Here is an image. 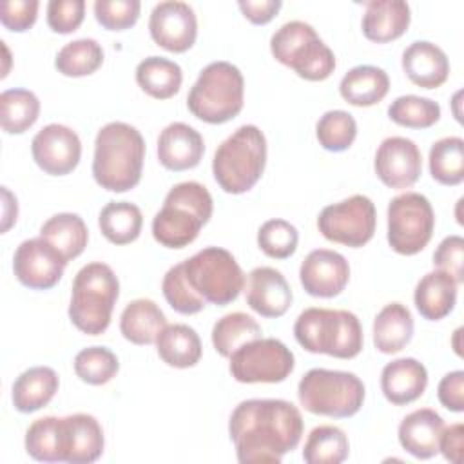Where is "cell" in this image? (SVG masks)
Segmentation results:
<instances>
[{
  "label": "cell",
  "instance_id": "6da1fadb",
  "mask_svg": "<svg viewBox=\"0 0 464 464\" xmlns=\"http://www.w3.org/2000/svg\"><path fill=\"white\" fill-rule=\"evenodd\" d=\"M230 440L241 464H279L303 437V417L285 399H246L228 420Z\"/></svg>",
  "mask_w": 464,
  "mask_h": 464
},
{
  "label": "cell",
  "instance_id": "7a4b0ae2",
  "mask_svg": "<svg viewBox=\"0 0 464 464\" xmlns=\"http://www.w3.org/2000/svg\"><path fill=\"white\" fill-rule=\"evenodd\" d=\"M145 140L125 121L103 125L94 140L92 176L109 192H127L141 179Z\"/></svg>",
  "mask_w": 464,
  "mask_h": 464
},
{
  "label": "cell",
  "instance_id": "3957f363",
  "mask_svg": "<svg viewBox=\"0 0 464 464\" xmlns=\"http://www.w3.org/2000/svg\"><path fill=\"white\" fill-rule=\"evenodd\" d=\"M212 210L214 201L205 185L181 181L167 192L161 210L152 218V236L167 248H183L198 237Z\"/></svg>",
  "mask_w": 464,
  "mask_h": 464
},
{
  "label": "cell",
  "instance_id": "277c9868",
  "mask_svg": "<svg viewBox=\"0 0 464 464\" xmlns=\"http://www.w3.org/2000/svg\"><path fill=\"white\" fill-rule=\"evenodd\" d=\"M295 341L310 353L353 359L364 344L362 326L353 312L332 308H306L294 324Z\"/></svg>",
  "mask_w": 464,
  "mask_h": 464
},
{
  "label": "cell",
  "instance_id": "5b68a950",
  "mask_svg": "<svg viewBox=\"0 0 464 464\" xmlns=\"http://www.w3.org/2000/svg\"><path fill=\"white\" fill-rule=\"evenodd\" d=\"M266 138L256 125L237 127L214 152L212 174L227 194L248 192L263 176Z\"/></svg>",
  "mask_w": 464,
  "mask_h": 464
},
{
  "label": "cell",
  "instance_id": "8992f818",
  "mask_svg": "<svg viewBox=\"0 0 464 464\" xmlns=\"http://www.w3.org/2000/svg\"><path fill=\"white\" fill-rule=\"evenodd\" d=\"M120 295V281L114 270L100 261L87 263L72 281L69 319L87 335L103 334L112 317Z\"/></svg>",
  "mask_w": 464,
  "mask_h": 464
},
{
  "label": "cell",
  "instance_id": "52a82bcc",
  "mask_svg": "<svg viewBox=\"0 0 464 464\" xmlns=\"http://www.w3.org/2000/svg\"><path fill=\"white\" fill-rule=\"evenodd\" d=\"M245 80L230 62H212L199 72L187 96L188 111L201 121L219 125L236 118L243 109Z\"/></svg>",
  "mask_w": 464,
  "mask_h": 464
},
{
  "label": "cell",
  "instance_id": "ba28073f",
  "mask_svg": "<svg viewBox=\"0 0 464 464\" xmlns=\"http://www.w3.org/2000/svg\"><path fill=\"white\" fill-rule=\"evenodd\" d=\"M364 393L362 381L343 370L312 368L297 384V397L306 411L334 419L355 415L364 402Z\"/></svg>",
  "mask_w": 464,
  "mask_h": 464
},
{
  "label": "cell",
  "instance_id": "9c48e42d",
  "mask_svg": "<svg viewBox=\"0 0 464 464\" xmlns=\"http://www.w3.org/2000/svg\"><path fill=\"white\" fill-rule=\"evenodd\" d=\"M272 56L308 82H323L335 69L334 51L303 20L283 24L270 38Z\"/></svg>",
  "mask_w": 464,
  "mask_h": 464
},
{
  "label": "cell",
  "instance_id": "30bf717a",
  "mask_svg": "<svg viewBox=\"0 0 464 464\" xmlns=\"http://www.w3.org/2000/svg\"><path fill=\"white\" fill-rule=\"evenodd\" d=\"M187 281L207 303L225 306L245 288V274L236 257L221 246H207L183 261Z\"/></svg>",
  "mask_w": 464,
  "mask_h": 464
},
{
  "label": "cell",
  "instance_id": "8fae6325",
  "mask_svg": "<svg viewBox=\"0 0 464 464\" xmlns=\"http://www.w3.org/2000/svg\"><path fill=\"white\" fill-rule=\"evenodd\" d=\"M435 214L426 196L404 192L388 205V243L401 256L419 254L431 239Z\"/></svg>",
  "mask_w": 464,
  "mask_h": 464
},
{
  "label": "cell",
  "instance_id": "7c38bea8",
  "mask_svg": "<svg viewBox=\"0 0 464 464\" xmlns=\"http://www.w3.org/2000/svg\"><path fill=\"white\" fill-rule=\"evenodd\" d=\"M228 370L237 382H283L295 366L292 350L274 337H259L239 346L230 357Z\"/></svg>",
  "mask_w": 464,
  "mask_h": 464
},
{
  "label": "cell",
  "instance_id": "4fadbf2b",
  "mask_svg": "<svg viewBox=\"0 0 464 464\" xmlns=\"http://www.w3.org/2000/svg\"><path fill=\"white\" fill-rule=\"evenodd\" d=\"M375 223V205L364 194L326 205L317 218V228L328 241L352 248H359L373 237Z\"/></svg>",
  "mask_w": 464,
  "mask_h": 464
},
{
  "label": "cell",
  "instance_id": "5bb4252c",
  "mask_svg": "<svg viewBox=\"0 0 464 464\" xmlns=\"http://www.w3.org/2000/svg\"><path fill=\"white\" fill-rule=\"evenodd\" d=\"M67 261L44 237L22 241L13 256V272L16 279L33 290H49L63 276Z\"/></svg>",
  "mask_w": 464,
  "mask_h": 464
},
{
  "label": "cell",
  "instance_id": "9a60e30c",
  "mask_svg": "<svg viewBox=\"0 0 464 464\" xmlns=\"http://www.w3.org/2000/svg\"><path fill=\"white\" fill-rule=\"evenodd\" d=\"M34 163L51 176H65L76 169L82 156L78 134L62 123H49L31 141Z\"/></svg>",
  "mask_w": 464,
  "mask_h": 464
},
{
  "label": "cell",
  "instance_id": "2e32d148",
  "mask_svg": "<svg viewBox=\"0 0 464 464\" xmlns=\"http://www.w3.org/2000/svg\"><path fill=\"white\" fill-rule=\"evenodd\" d=\"M149 33L152 40L170 51H188L198 36V18L194 9L179 0H167L154 5L149 16Z\"/></svg>",
  "mask_w": 464,
  "mask_h": 464
},
{
  "label": "cell",
  "instance_id": "e0dca14e",
  "mask_svg": "<svg viewBox=\"0 0 464 464\" xmlns=\"http://www.w3.org/2000/svg\"><path fill=\"white\" fill-rule=\"evenodd\" d=\"M373 169L386 187L410 188L422 174V154L415 141L402 136H390L381 141Z\"/></svg>",
  "mask_w": 464,
  "mask_h": 464
},
{
  "label": "cell",
  "instance_id": "ac0fdd59",
  "mask_svg": "<svg viewBox=\"0 0 464 464\" xmlns=\"http://www.w3.org/2000/svg\"><path fill=\"white\" fill-rule=\"evenodd\" d=\"M350 279L346 257L330 248L312 250L299 268V281L312 297L330 299L339 295Z\"/></svg>",
  "mask_w": 464,
  "mask_h": 464
},
{
  "label": "cell",
  "instance_id": "d6986e66",
  "mask_svg": "<svg viewBox=\"0 0 464 464\" xmlns=\"http://www.w3.org/2000/svg\"><path fill=\"white\" fill-rule=\"evenodd\" d=\"M105 439L102 424L89 413L60 417L62 462L91 464L103 453Z\"/></svg>",
  "mask_w": 464,
  "mask_h": 464
},
{
  "label": "cell",
  "instance_id": "ffe728a7",
  "mask_svg": "<svg viewBox=\"0 0 464 464\" xmlns=\"http://www.w3.org/2000/svg\"><path fill=\"white\" fill-rule=\"evenodd\" d=\"M246 304L263 317H281L294 301L292 288L285 276L272 266H257L248 274Z\"/></svg>",
  "mask_w": 464,
  "mask_h": 464
},
{
  "label": "cell",
  "instance_id": "44dd1931",
  "mask_svg": "<svg viewBox=\"0 0 464 464\" xmlns=\"http://www.w3.org/2000/svg\"><path fill=\"white\" fill-rule=\"evenodd\" d=\"M205 152L203 136L183 121L169 123L158 138V160L174 172L194 169Z\"/></svg>",
  "mask_w": 464,
  "mask_h": 464
},
{
  "label": "cell",
  "instance_id": "7402d4cb",
  "mask_svg": "<svg viewBox=\"0 0 464 464\" xmlns=\"http://www.w3.org/2000/svg\"><path fill=\"white\" fill-rule=\"evenodd\" d=\"M401 63L408 80L422 89H437L450 76V60L446 53L428 40L410 44L402 53Z\"/></svg>",
  "mask_w": 464,
  "mask_h": 464
},
{
  "label": "cell",
  "instance_id": "603a6c76",
  "mask_svg": "<svg viewBox=\"0 0 464 464\" xmlns=\"http://www.w3.org/2000/svg\"><path fill=\"white\" fill-rule=\"evenodd\" d=\"M444 430L442 417L431 408H420L408 413L397 430L404 451L415 459H431L439 453V440Z\"/></svg>",
  "mask_w": 464,
  "mask_h": 464
},
{
  "label": "cell",
  "instance_id": "cb8c5ba5",
  "mask_svg": "<svg viewBox=\"0 0 464 464\" xmlns=\"http://www.w3.org/2000/svg\"><path fill=\"white\" fill-rule=\"evenodd\" d=\"M428 386V372L413 357H401L388 362L381 372V390L395 406L417 401Z\"/></svg>",
  "mask_w": 464,
  "mask_h": 464
},
{
  "label": "cell",
  "instance_id": "d4e9b609",
  "mask_svg": "<svg viewBox=\"0 0 464 464\" xmlns=\"http://www.w3.org/2000/svg\"><path fill=\"white\" fill-rule=\"evenodd\" d=\"M411 11L404 0H372L362 14V34L375 44L401 38L410 27Z\"/></svg>",
  "mask_w": 464,
  "mask_h": 464
},
{
  "label": "cell",
  "instance_id": "484cf974",
  "mask_svg": "<svg viewBox=\"0 0 464 464\" xmlns=\"http://www.w3.org/2000/svg\"><path fill=\"white\" fill-rule=\"evenodd\" d=\"M459 283L442 270H433L422 276L413 292L417 312L428 321L444 319L457 303Z\"/></svg>",
  "mask_w": 464,
  "mask_h": 464
},
{
  "label": "cell",
  "instance_id": "4316f807",
  "mask_svg": "<svg viewBox=\"0 0 464 464\" xmlns=\"http://www.w3.org/2000/svg\"><path fill=\"white\" fill-rule=\"evenodd\" d=\"M60 381L53 368L33 366L22 372L11 388V399L14 410L20 413H33L47 406L58 392Z\"/></svg>",
  "mask_w": 464,
  "mask_h": 464
},
{
  "label": "cell",
  "instance_id": "83f0119b",
  "mask_svg": "<svg viewBox=\"0 0 464 464\" xmlns=\"http://www.w3.org/2000/svg\"><path fill=\"white\" fill-rule=\"evenodd\" d=\"M390 91V78L377 65H355L339 83V92L344 102L355 107H372L384 100Z\"/></svg>",
  "mask_w": 464,
  "mask_h": 464
},
{
  "label": "cell",
  "instance_id": "f1b7e54d",
  "mask_svg": "<svg viewBox=\"0 0 464 464\" xmlns=\"http://www.w3.org/2000/svg\"><path fill=\"white\" fill-rule=\"evenodd\" d=\"M167 326L165 314L152 299L130 301L120 317V332L132 344H152Z\"/></svg>",
  "mask_w": 464,
  "mask_h": 464
},
{
  "label": "cell",
  "instance_id": "f546056e",
  "mask_svg": "<svg viewBox=\"0 0 464 464\" xmlns=\"http://www.w3.org/2000/svg\"><path fill=\"white\" fill-rule=\"evenodd\" d=\"M156 350L160 359L172 368H190L196 366L201 359L203 346L198 332L181 323L167 324L158 339Z\"/></svg>",
  "mask_w": 464,
  "mask_h": 464
},
{
  "label": "cell",
  "instance_id": "4dcf8cb0",
  "mask_svg": "<svg viewBox=\"0 0 464 464\" xmlns=\"http://www.w3.org/2000/svg\"><path fill=\"white\" fill-rule=\"evenodd\" d=\"M411 335L413 317L402 303H388L373 319V344L381 353L401 352Z\"/></svg>",
  "mask_w": 464,
  "mask_h": 464
},
{
  "label": "cell",
  "instance_id": "1f68e13d",
  "mask_svg": "<svg viewBox=\"0 0 464 464\" xmlns=\"http://www.w3.org/2000/svg\"><path fill=\"white\" fill-rule=\"evenodd\" d=\"M40 237L51 243L69 263L85 250L89 230L78 214L60 212L40 227Z\"/></svg>",
  "mask_w": 464,
  "mask_h": 464
},
{
  "label": "cell",
  "instance_id": "d6a6232c",
  "mask_svg": "<svg viewBox=\"0 0 464 464\" xmlns=\"http://www.w3.org/2000/svg\"><path fill=\"white\" fill-rule=\"evenodd\" d=\"M136 82L143 92L156 100L172 98L183 82L181 67L163 56H149L136 67Z\"/></svg>",
  "mask_w": 464,
  "mask_h": 464
},
{
  "label": "cell",
  "instance_id": "836d02e7",
  "mask_svg": "<svg viewBox=\"0 0 464 464\" xmlns=\"http://www.w3.org/2000/svg\"><path fill=\"white\" fill-rule=\"evenodd\" d=\"M98 225L107 241L112 245H127L138 239L143 227V216L140 207L130 201H111L102 208Z\"/></svg>",
  "mask_w": 464,
  "mask_h": 464
},
{
  "label": "cell",
  "instance_id": "e575fe53",
  "mask_svg": "<svg viewBox=\"0 0 464 464\" xmlns=\"http://www.w3.org/2000/svg\"><path fill=\"white\" fill-rule=\"evenodd\" d=\"M259 337V323L245 312H230L218 319L212 328V344L221 357H230L239 346Z\"/></svg>",
  "mask_w": 464,
  "mask_h": 464
},
{
  "label": "cell",
  "instance_id": "d590c367",
  "mask_svg": "<svg viewBox=\"0 0 464 464\" xmlns=\"http://www.w3.org/2000/svg\"><path fill=\"white\" fill-rule=\"evenodd\" d=\"M40 100L29 89H7L0 94V125L7 134H22L34 125Z\"/></svg>",
  "mask_w": 464,
  "mask_h": 464
},
{
  "label": "cell",
  "instance_id": "8d00e7d4",
  "mask_svg": "<svg viewBox=\"0 0 464 464\" xmlns=\"http://www.w3.org/2000/svg\"><path fill=\"white\" fill-rule=\"evenodd\" d=\"M431 178L448 187L464 181V140L459 136H446L437 140L428 156Z\"/></svg>",
  "mask_w": 464,
  "mask_h": 464
},
{
  "label": "cell",
  "instance_id": "74e56055",
  "mask_svg": "<svg viewBox=\"0 0 464 464\" xmlns=\"http://www.w3.org/2000/svg\"><path fill=\"white\" fill-rule=\"evenodd\" d=\"M350 442L346 433L332 424L315 426L304 442L303 460L306 464H341L348 459Z\"/></svg>",
  "mask_w": 464,
  "mask_h": 464
},
{
  "label": "cell",
  "instance_id": "f35d334b",
  "mask_svg": "<svg viewBox=\"0 0 464 464\" xmlns=\"http://www.w3.org/2000/svg\"><path fill=\"white\" fill-rule=\"evenodd\" d=\"M102 63L103 49L92 38H78L65 44L54 58V67L58 69V72L69 78L89 76L96 72Z\"/></svg>",
  "mask_w": 464,
  "mask_h": 464
},
{
  "label": "cell",
  "instance_id": "ab89813d",
  "mask_svg": "<svg viewBox=\"0 0 464 464\" xmlns=\"http://www.w3.org/2000/svg\"><path fill=\"white\" fill-rule=\"evenodd\" d=\"M388 116L393 123L408 129H428L440 118V105L424 96L404 94L395 98L388 107Z\"/></svg>",
  "mask_w": 464,
  "mask_h": 464
},
{
  "label": "cell",
  "instance_id": "60d3db41",
  "mask_svg": "<svg viewBox=\"0 0 464 464\" xmlns=\"http://www.w3.org/2000/svg\"><path fill=\"white\" fill-rule=\"evenodd\" d=\"M315 136L324 150L343 152L352 147L357 136V121L346 111H326L315 125Z\"/></svg>",
  "mask_w": 464,
  "mask_h": 464
},
{
  "label": "cell",
  "instance_id": "b9f144b4",
  "mask_svg": "<svg viewBox=\"0 0 464 464\" xmlns=\"http://www.w3.org/2000/svg\"><path fill=\"white\" fill-rule=\"evenodd\" d=\"M25 451L40 462H62L60 417L36 419L25 431Z\"/></svg>",
  "mask_w": 464,
  "mask_h": 464
},
{
  "label": "cell",
  "instance_id": "7bdbcfd3",
  "mask_svg": "<svg viewBox=\"0 0 464 464\" xmlns=\"http://www.w3.org/2000/svg\"><path fill=\"white\" fill-rule=\"evenodd\" d=\"M120 370L118 357L105 346H89L76 353L74 373L87 384L102 386L116 377Z\"/></svg>",
  "mask_w": 464,
  "mask_h": 464
},
{
  "label": "cell",
  "instance_id": "ee69618b",
  "mask_svg": "<svg viewBox=\"0 0 464 464\" xmlns=\"http://www.w3.org/2000/svg\"><path fill=\"white\" fill-rule=\"evenodd\" d=\"M161 292L170 308L183 315L198 314L205 308L207 301L196 294V290L187 281L183 263H178L167 270L161 281Z\"/></svg>",
  "mask_w": 464,
  "mask_h": 464
},
{
  "label": "cell",
  "instance_id": "f6af8a7d",
  "mask_svg": "<svg viewBox=\"0 0 464 464\" xmlns=\"http://www.w3.org/2000/svg\"><path fill=\"white\" fill-rule=\"evenodd\" d=\"M297 228L286 219H268L257 230V245L272 259H286L297 248Z\"/></svg>",
  "mask_w": 464,
  "mask_h": 464
},
{
  "label": "cell",
  "instance_id": "bcb514c9",
  "mask_svg": "<svg viewBox=\"0 0 464 464\" xmlns=\"http://www.w3.org/2000/svg\"><path fill=\"white\" fill-rule=\"evenodd\" d=\"M92 9L102 27L109 31H123L138 22L141 4L138 0H96Z\"/></svg>",
  "mask_w": 464,
  "mask_h": 464
},
{
  "label": "cell",
  "instance_id": "7dc6e473",
  "mask_svg": "<svg viewBox=\"0 0 464 464\" xmlns=\"http://www.w3.org/2000/svg\"><path fill=\"white\" fill-rule=\"evenodd\" d=\"M85 16L83 0H51L47 4V25L60 34L76 31Z\"/></svg>",
  "mask_w": 464,
  "mask_h": 464
},
{
  "label": "cell",
  "instance_id": "c3c4849f",
  "mask_svg": "<svg viewBox=\"0 0 464 464\" xmlns=\"http://www.w3.org/2000/svg\"><path fill=\"white\" fill-rule=\"evenodd\" d=\"M433 265L460 285L464 281V239L460 236L444 237L433 252Z\"/></svg>",
  "mask_w": 464,
  "mask_h": 464
},
{
  "label": "cell",
  "instance_id": "681fc988",
  "mask_svg": "<svg viewBox=\"0 0 464 464\" xmlns=\"http://www.w3.org/2000/svg\"><path fill=\"white\" fill-rule=\"evenodd\" d=\"M38 0H5L0 4V22L5 29L24 33L36 22Z\"/></svg>",
  "mask_w": 464,
  "mask_h": 464
},
{
  "label": "cell",
  "instance_id": "f907efd6",
  "mask_svg": "<svg viewBox=\"0 0 464 464\" xmlns=\"http://www.w3.org/2000/svg\"><path fill=\"white\" fill-rule=\"evenodd\" d=\"M439 401L450 411H464V372L455 370L446 373L437 386Z\"/></svg>",
  "mask_w": 464,
  "mask_h": 464
},
{
  "label": "cell",
  "instance_id": "816d5d0a",
  "mask_svg": "<svg viewBox=\"0 0 464 464\" xmlns=\"http://www.w3.org/2000/svg\"><path fill=\"white\" fill-rule=\"evenodd\" d=\"M281 0H239L237 7L243 16L256 25L268 24L281 9Z\"/></svg>",
  "mask_w": 464,
  "mask_h": 464
},
{
  "label": "cell",
  "instance_id": "f5cc1de1",
  "mask_svg": "<svg viewBox=\"0 0 464 464\" xmlns=\"http://www.w3.org/2000/svg\"><path fill=\"white\" fill-rule=\"evenodd\" d=\"M462 450H464V426L460 422L444 426L440 440H439V451L444 455L446 460L459 464L462 460Z\"/></svg>",
  "mask_w": 464,
  "mask_h": 464
},
{
  "label": "cell",
  "instance_id": "db71d44e",
  "mask_svg": "<svg viewBox=\"0 0 464 464\" xmlns=\"http://www.w3.org/2000/svg\"><path fill=\"white\" fill-rule=\"evenodd\" d=\"M2 198H4V218H2V232H7L9 227L16 221L18 216V205L16 198L9 192L7 187H2Z\"/></svg>",
  "mask_w": 464,
  "mask_h": 464
},
{
  "label": "cell",
  "instance_id": "11a10c76",
  "mask_svg": "<svg viewBox=\"0 0 464 464\" xmlns=\"http://www.w3.org/2000/svg\"><path fill=\"white\" fill-rule=\"evenodd\" d=\"M460 332H462V328H457L455 330V339H453V346H455V352L460 355V344H459V337H460Z\"/></svg>",
  "mask_w": 464,
  "mask_h": 464
}]
</instances>
